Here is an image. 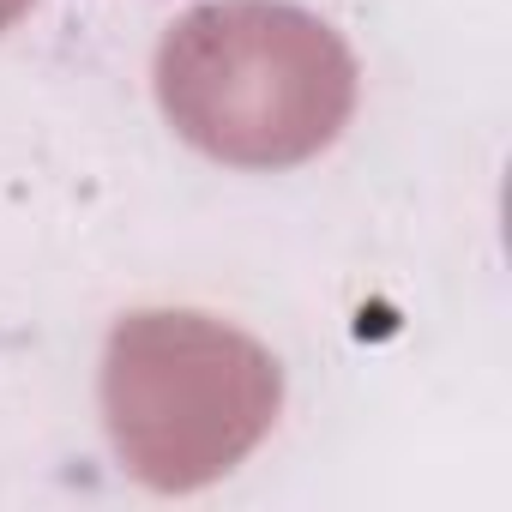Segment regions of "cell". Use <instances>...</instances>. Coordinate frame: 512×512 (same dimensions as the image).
<instances>
[{
  "instance_id": "cell-1",
  "label": "cell",
  "mask_w": 512,
  "mask_h": 512,
  "mask_svg": "<svg viewBox=\"0 0 512 512\" xmlns=\"http://www.w3.org/2000/svg\"><path fill=\"white\" fill-rule=\"evenodd\" d=\"M157 97L205 157L284 169L338 139L356 103V61L302 7L217 0L163 37Z\"/></svg>"
},
{
  "instance_id": "cell-2",
  "label": "cell",
  "mask_w": 512,
  "mask_h": 512,
  "mask_svg": "<svg viewBox=\"0 0 512 512\" xmlns=\"http://www.w3.org/2000/svg\"><path fill=\"white\" fill-rule=\"evenodd\" d=\"M103 410L139 482L199 488L272 428L278 362L205 314H133L109 338Z\"/></svg>"
},
{
  "instance_id": "cell-3",
  "label": "cell",
  "mask_w": 512,
  "mask_h": 512,
  "mask_svg": "<svg viewBox=\"0 0 512 512\" xmlns=\"http://www.w3.org/2000/svg\"><path fill=\"white\" fill-rule=\"evenodd\" d=\"M25 7H31V0H0V31H7V25L25 13Z\"/></svg>"
}]
</instances>
